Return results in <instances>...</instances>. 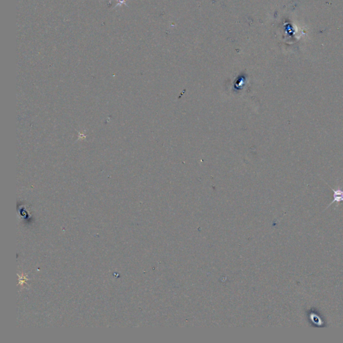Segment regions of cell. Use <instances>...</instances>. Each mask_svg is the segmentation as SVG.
Here are the masks:
<instances>
[{"mask_svg": "<svg viewBox=\"0 0 343 343\" xmlns=\"http://www.w3.org/2000/svg\"><path fill=\"white\" fill-rule=\"evenodd\" d=\"M123 4H124L125 6H127L126 4V0H117V3L116 4V6H115V7H117V6H122Z\"/></svg>", "mask_w": 343, "mask_h": 343, "instance_id": "cell-2", "label": "cell"}, {"mask_svg": "<svg viewBox=\"0 0 343 343\" xmlns=\"http://www.w3.org/2000/svg\"><path fill=\"white\" fill-rule=\"evenodd\" d=\"M330 188H331V190L333 192V200L331 202V204H329V205L327 206L326 209L334 203L336 202L337 204H338L341 202H343V190L341 189V188H337L336 189H334L331 186Z\"/></svg>", "mask_w": 343, "mask_h": 343, "instance_id": "cell-1", "label": "cell"}]
</instances>
